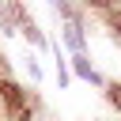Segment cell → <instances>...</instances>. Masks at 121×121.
<instances>
[{
    "label": "cell",
    "mask_w": 121,
    "mask_h": 121,
    "mask_svg": "<svg viewBox=\"0 0 121 121\" xmlns=\"http://www.w3.org/2000/svg\"><path fill=\"white\" fill-rule=\"evenodd\" d=\"M0 91H4V102H8V106H11L15 113H19V110H23V91H19L15 83H4Z\"/></svg>",
    "instance_id": "cell-1"
},
{
    "label": "cell",
    "mask_w": 121,
    "mask_h": 121,
    "mask_svg": "<svg viewBox=\"0 0 121 121\" xmlns=\"http://www.w3.org/2000/svg\"><path fill=\"white\" fill-rule=\"evenodd\" d=\"M23 34H26V38H30L34 45H42V42H45V38H42V30H38V26L30 23V19H23Z\"/></svg>",
    "instance_id": "cell-2"
},
{
    "label": "cell",
    "mask_w": 121,
    "mask_h": 121,
    "mask_svg": "<svg viewBox=\"0 0 121 121\" xmlns=\"http://www.w3.org/2000/svg\"><path fill=\"white\" fill-rule=\"evenodd\" d=\"M64 38H68V45H72V49H79V45H83V34H79V26H76V23H68V34H64Z\"/></svg>",
    "instance_id": "cell-3"
},
{
    "label": "cell",
    "mask_w": 121,
    "mask_h": 121,
    "mask_svg": "<svg viewBox=\"0 0 121 121\" xmlns=\"http://www.w3.org/2000/svg\"><path fill=\"white\" fill-rule=\"evenodd\" d=\"M76 76H83V79H95V68H91L83 57H76Z\"/></svg>",
    "instance_id": "cell-4"
},
{
    "label": "cell",
    "mask_w": 121,
    "mask_h": 121,
    "mask_svg": "<svg viewBox=\"0 0 121 121\" xmlns=\"http://www.w3.org/2000/svg\"><path fill=\"white\" fill-rule=\"evenodd\" d=\"M110 102L121 106V83H110Z\"/></svg>",
    "instance_id": "cell-5"
},
{
    "label": "cell",
    "mask_w": 121,
    "mask_h": 121,
    "mask_svg": "<svg viewBox=\"0 0 121 121\" xmlns=\"http://www.w3.org/2000/svg\"><path fill=\"white\" fill-rule=\"evenodd\" d=\"M87 4H98V8H102V4H110V0H87Z\"/></svg>",
    "instance_id": "cell-6"
}]
</instances>
